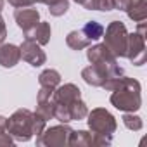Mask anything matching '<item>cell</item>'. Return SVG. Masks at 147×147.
Listing matches in <instances>:
<instances>
[{
  "mask_svg": "<svg viewBox=\"0 0 147 147\" xmlns=\"http://www.w3.org/2000/svg\"><path fill=\"white\" fill-rule=\"evenodd\" d=\"M73 2H76V4H80V5H83V4H85V0H73Z\"/></svg>",
  "mask_w": 147,
  "mask_h": 147,
  "instance_id": "484cf974",
  "label": "cell"
},
{
  "mask_svg": "<svg viewBox=\"0 0 147 147\" xmlns=\"http://www.w3.org/2000/svg\"><path fill=\"white\" fill-rule=\"evenodd\" d=\"M14 9H23V7H33L36 4H42V0H7Z\"/></svg>",
  "mask_w": 147,
  "mask_h": 147,
  "instance_id": "603a6c76",
  "label": "cell"
},
{
  "mask_svg": "<svg viewBox=\"0 0 147 147\" xmlns=\"http://www.w3.org/2000/svg\"><path fill=\"white\" fill-rule=\"evenodd\" d=\"M5 36H7V26H5V21H4V18L0 16V43H4Z\"/></svg>",
  "mask_w": 147,
  "mask_h": 147,
  "instance_id": "d4e9b609",
  "label": "cell"
},
{
  "mask_svg": "<svg viewBox=\"0 0 147 147\" xmlns=\"http://www.w3.org/2000/svg\"><path fill=\"white\" fill-rule=\"evenodd\" d=\"M50 36H52V28L49 23L45 21H40L35 28H31L30 31L24 33V38H30V40H35L38 45H47L50 42Z\"/></svg>",
  "mask_w": 147,
  "mask_h": 147,
  "instance_id": "4fadbf2b",
  "label": "cell"
},
{
  "mask_svg": "<svg viewBox=\"0 0 147 147\" xmlns=\"http://www.w3.org/2000/svg\"><path fill=\"white\" fill-rule=\"evenodd\" d=\"M21 61V50L14 43H0V66L14 67Z\"/></svg>",
  "mask_w": 147,
  "mask_h": 147,
  "instance_id": "7c38bea8",
  "label": "cell"
},
{
  "mask_svg": "<svg viewBox=\"0 0 147 147\" xmlns=\"http://www.w3.org/2000/svg\"><path fill=\"white\" fill-rule=\"evenodd\" d=\"M142 87L137 80L123 76L111 92V104L123 113H137L142 107Z\"/></svg>",
  "mask_w": 147,
  "mask_h": 147,
  "instance_id": "7a4b0ae2",
  "label": "cell"
},
{
  "mask_svg": "<svg viewBox=\"0 0 147 147\" xmlns=\"http://www.w3.org/2000/svg\"><path fill=\"white\" fill-rule=\"evenodd\" d=\"M14 21L23 30V33H26L40 23V12L36 9H31V7L16 9L14 11Z\"/></svg>",
  "mask_w": 147,
  "mask_h": 147,
  "instance_id": "8fae6325",
  "label": "cell"
},
{
  "mask_svg": "<svg viewBox=\"0 0 147 147\" xmlns=\"http://www.w3.org/2000/svg\"><path fill=\"white\" fill-rule=\"evenodd\" d=\"M69 145L71 147H94L92 131H87V130H73V133L69 137Z\"/></svg>",
  "mask_w": 147,
  "mask_h": 147,
  "instance_id": "2e32d148",
  "label": "cell"
},
{
  "mask_svg": "<svg viewBox=\"0 0 147 147\" xmlns=\"http://www.w3.org/2000/svg\"><path fill=\"white\" fill-rule=\"evenodd\" d=\"M42 4H45L49 7V12L54 18L64 16L69 9V0H42Z\"/></svg>",
  "mask_w": 147,
  "mask_h": 147,
  "instance_id": "ac0fdd59",
  "label": "cell"
},
{
  "mask_svg": "<svg viewBox=\"0 0 147 147\" xmlns=\"http://www.w3.org/2000/svg\"><path fill=\"white\" fill-rule=\"evenodd\" d=\"M66 43H67V47L73 49V50H83V49H87L88 45H92V42L87 38V35L82 31V28L71 31V33H67Z\"/></svg>",
  "mask_w": 147,
  "mask_h": 147,
  "instance_id": "5bb4252c",
  "label": "cell"
},
{
  "mask_svg": "<svg viewBox=\"0 0 147 147\" xmlns=\"http://www.w3.org/2000/svg\"><path fill=\"white\" fill-rule=\"evenodd\" d=\"M4 4H5L4 0H0V12H2V9H4Z\"/></svg>",
  "mask_w": 147,
  "mask_h": 147,
  "instance_id": "4316f807",
  "label": "cell"
},
{
  "mask_svg": "<svg viewBox=\"0 0 147 147\" xmlns=\"http://www.w3.org/2000/svg\"><path fill=\"white\" fill-rule=\"evenodd\" d=\"M7 130L14 142H28L35 131H33V113L30 109H18L12 113L11 118H7Z\"/></svg>",
  "mask_w": 147,
  "mask_h": 147,
  "instance_id": "3957f363",
  "label": "cell"
},
{
  "mask_svg": "<svg viewBox=\"0 0 147 147\" xmlns=\"http://www.w3.org/2000/svg\"><path fill=\"white\" fill-rule=\"evenodd\" d=\"M121 119H123V125H125L128 130H131V131H138V130H142V126H144L142 118H140L138 114H133V113H125Z\"/></svg>",
  "mask_w": 147,
  "mask_h": 147,
  "instance_id": "44dd1931",
  "label": "cell"
},
{
  "mask_svg": "<svg viewBox=\"0 0 147 147\" xmlns=\"http://www.w3.org/2000/svg\"><path fill=\"white\" fill-rule=\"evenodd\" d=\"M19 50H21V59L26 61L30 66L33 67H40L42 64H45L47 61V55L45 52L42 50V45H38L35 40H30V38H24L23 43L19 45Z\"/></svg>",
  "mask_w": 147,
  "mask_h": 147,
  "instance_id": "9c48e42d",
  "label": "cell"
},
{
  "mask_svg": "<svg viewBox=\"0 0 147 147\" xmlns=\"http://www.w3.org/2000/svg\"><path fill=\"white\" fill-rule=\"evenodd\" d=\"M104 45L113 52L114 57H125L126 42H128V30L121 21H111L109 26L102 33Z\"/></svg>",
  "mask_w": 147,
  "mask_h": 147,
  "instance_id": "8992f818",
  "label": "cell"
},
{
  "mask_svg": "<svg viewBox=\"0 0 147 147\" xmlns=\"http://www.w3.org/2000/svg\"><path fill=\"white\" fill-rule=\"evenodd\" d=\"M54 118L61 123L82 121L88 114L87 104L82 100V90L75 83L59 85L52 94Z\"/></svg>",
  "mask_w": 147,
  "mask_h": 147,
  "instance_id": "6da1fadb",
  "label": "cell"
},
{
  "mask_svg": "<svg viewBox=\"0 0 147 147\" xmlns=\"http://www.w3.org/2000/svg\"><path fill=\"white\" fill-rule=\"evenodd\" d=\"M87 59L90 64H97V66H102L104 69H107L114 78L125 75V69L118 64V57H114L113 52L104 43L88 45L87 47Z\"/></svg>",
  "mask_w": 147,
  "mask_h": 147,
  "instance_id": "277c9868",
  "label": "cell"
},
{
  "mask_svg": "<svg viewBox=\"0 0 147 147\" xmlns=\"http://www.w3.org/2000/svg\"><path fill=\"white\" fill-rule=\"evenodd\" d=\"M82 78H83V82H85L87 85H90V87H100V88H102V85H104L107 80H113L114 76L111 75L107 69H104L102 66L90 64V66H87V67L82 69ZM118 78H119V76H118Z\"/></svg>",
  "mask_w": 147,
  "mask_h": 147,
  "instance_id": "30bf717a",
  "label": "cell"
},
{
  "mask_svg": "<svg viewBox=\"0 0 147 147\" xmlns=\"http://www.w3.org/2000/svg\"><path fill=\"white\" fill-rule=\"evenodd\" d=\"M83 7L87 11H100V12H109L114 9L113 0H85Z\"/></svg>",
  "mask_w": 147,
  "mask_h": 147,
  "instance_id": "ffe728a7",
  "label": "cell"
},
{
  "mask_svg": "<svg viewBox=\"0 0 147 147\" xmlns=\"http://www.w3.org/2000/svg\"><path fill=\"white\" fill-rule=\"evenodd\" d=\"M71 133H73V128L67 123H61V125L45 128L36 137V145H42V147H67Z\"/></svg>",
  "mask_w": 147,
  "mask_h": 147,
  "instance_id": "52a82bcc",
  "label": "cell"
},
{
  "mask_svg": "<svg viewBox=\"0 0 147 147\" xmlns=\"http://www.w3.org/2000/svg\"><path fill=\"white\" fill-rule=\"evenodd\" d=\"M125 12L135 23L145 21V18H147V0H133V2L130 4V7Z\"/></svg>",
  "mask_w": 147,
  "mask_h": 147,
  "instance_id": "9a60e30c",
  "label": "cell"
},
{
  "mask_svg": "<svg viewBox=\"0 0 147 147\" xmlns=\"http://www.w3.org/2000/svg\"><path fill=\"white\" fill-rule=\"evenodd\" d=\"M87 125H88L92 133L102 135V137H107V138H113V135L118 128L116 118L104 107H95V109L88 111Z\"/></svg>",
  "mask_w": 147,
  "mask_h": 147,
  "instance_id": "5b68a950",
  "label": "cell"
},
{
  "mask_svg": "<svg viewBox=\"0 0 147 147\" xmlns=\"http://www.w3.org/2000/svg\"><path fill=\"white\" fill-rule=\"evenodd\" d=\"M133 2V0H113V5H114V9L116 11H126L128 7H130V4Z\"/></svg>",
  "mask_w": 147,
  "mask_h": 147,
  "instance_id": "cb8c5ba5",
  "label": "cell"
},
{
  "mask_svg": "<svg viewBox=\"0 0 147 147\" xmlns=\"http://www.w3.org/2000/svg\"><path fill=\"white\" fill-rule=\"evenodd\" d=\"M125 57L133 66H144L147 54H145V36L140 33H128V42H126V52Z\"/></svg>",
  "mask_w": 147,
  "mask_h": 147,
  "instance_id": "ba28073f",
  "label": "cell"
},
{
  "mask_svg": "<svg viewBox=\"0 0 147 147\" xmlns=\"http://www.w3.org/2000/svg\"><path fill=\"white\" fill-rule=\"evenodd\" d=\"M38 82H40V87H45V88H52V90H55V88L61 85V75H59V71L49 67V69H45V71L40 73Z\"/></svg>",
  "mask_w": 147,
  "mask_h": 147,
  "instance_id": "e0dca14e",
  "label": "cell"
},
{
  "mask_svg": "<svg viewBox=\"0 0 147 147\" xmlns=\"http://www.w3.org/2000/svg\"><path fill=\"white\" fill-rule=\"evenodd\" d=\"M12 144H14V138L7 130V118L0 116V147H11Z\"/></svg>",
  "mask_w": 147,
  "mask_h": 147,
  "instance_id": "7402d4cb",
  "label": "cell"
},
{
  "mask_svg": "<svg viewBox=\"0 0 147 147\" xmlns=\"http://www.w3.org/2000/svg\"><path fill=\"white\" fill-rule=\"evenodd\" d=\"M82 31L87 35V38L90 42H97L99 38H102V33H104V26L97 21H88L85 23V26L82 28Z\"/></svg>",
  "mask_w": 147,
  "mask_h": 147,
  "instance_id": "d6986e66",
  "label": "cell"
}]
</instances>
